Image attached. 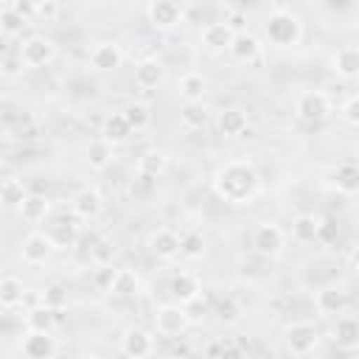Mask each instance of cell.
Listing matches in <instances>:
<instances>
[{
	"instance_id": "cell-1",
	"label": "cell",
	"mask_w": 359,
	"mask_h": 359,
	"mask_svg": "<svg viewBox=\"0 0 359 359\" xmlns=\"http://www.w3.org/2000/svg\"><path fill=\"white\" fill-rule=\"evenodd\" d=\"M258 188H261L258 171L247 160H227L213 174V191H216V196L224 199V202H230V205H247V202H252L255 194H258Z\"/></svg>"
},
{
	"instance_id": "cell-2",
	"label": "cell",
	"mask_w": 359,
	"mask_h": 359,
	"mask_svg": "<svg viewBox=\"0 0 359 359\" xmlns=\"http://www.w3.org/2000/svg\"><path fill=\"white\" fill-rule=\"evenodd\" d=\"M264 36L275 48H294L303 39V20L289 8H275L264 22Z\"/></svg>"
},
{
	"instance_id": "cell-3",
	"label": "cell",
	"mask_w": 359,
	"mask_h": 359,
	"mask_svg": "<svg viewBox=\"0 0 359 359\" xmlns=\"http://www.w3.org/2000/svg\"><path fill=\"white\" fill-rule=\"evenodd\" d=\"M280 339H283V348L292 356H309V353L317 351L323 334H320V325L314 320H292V323L283 325Z\"/></svg>"
},
{
	"instance_id": "cell-4",
	"label": "cell",
	"mask_w": 359,
	"mask_h": 359,
	"mask_svg": "<svg viewBox=\"0 0 359 359\" xmlns=\"http://www.w3.org/2000/svg\"><path fill=\"white\" fill-rule=\"evenodd\" d=\"M151 320H154V334H160V337H165V339L182 337V334L188 331V325H191L185 306H182V303H174V300L157 306L154 314H151Z\"/></svg>"
},
{
	"instance_id": "cell-5",
	"label": "cell",
	"mask_w": 359,
	"mask_h": 359,
	"mask_svg": "<svg viewBox=\"0 0 359 359\" xmlns=\"http://www.w3.org/2000/svg\"><path fill=\"white\" fill-rule=\"evenodd\" d=\"M294 115L309 126L323 123L331 115V95L325 90H303L294 98Z\"/></svg>"
},
{
	"instance_id": "cell-6",
	"label": "cell",
	"mask_w": 359,
	"mask_h": 359,
	"mask_svg": "<svg viewBox=\"0 0 359 359\" xmlns=\"http://www.w3.org/2000/svg\"><path fill=\"white\" fill-rule=\"evenodd\" d=\"M250 247L261 258H280L286 250V233L275 222H261V224H255V230L250 236Z\"/></svg>"
},
{
	"instance_id": "cell-7",
	"label": "cell",
	"mask_w": 359,
	"mask_h": 359,
	"mask_svg": "<svg viewBox=\"0 0 359 359\" xmlns=\"http://www.w3.org/2000/svg\"><path fill=\"white\" fill-rule=\"evenodd\" d=\"M20 65L25 67H45L56 59V42L45 34H34L20 45Z\"/></svg>"
},
{
	"instance_id": "cell-8",
	"label": "cell",
	"mask_w": 359,
	"mask_h": 359,
	"mask_svg": "<svg viewBox=\"0 0 359 359\" xmlns=\"http://www.w3.org/2000/svg\"><path fill=\"white\" fill-rule=\"evenodd\" d=\"M157 351L154 342V331L143 328V325H126L121 334V353L129 359H146Z\"/></svg>"
},
{
	"instance_id": "cell-9",
	"label": "cell",
	"mask_w": 359,
	"mask_h": 359,
	"mask_svg": "<svg viewBox=\"0 0 359 359\" xmlns=\"http://www.w3.org/2000/svg\"><path fill=\"white\" fill-rule=\"evenodd\" d=\"M53 252H56V244H53L50 233L34 230V233H28V236L22 238V244H20V255H22V261H25L28 266H45V264L53 258Z\"/></svg>"
},
{
	"instance_id": "cell-10",
	"label": "cell",
	"mask_w": 359,
	"mask_h": 359,
	"mask_svg": "<svg viewBox=\"0 0 359 359\" xmlns=\"http://www.w3.org/2000/svg\"><path fill=\"white\" fill-rule=\"evenodd\" d=\"M314 309L320 317H339L351 309V294L345 286H337V283H328L323 289H317L314 294Z\"/></svg>"
},
{
	"instance_id": "cell-11",
	"label": "cell",
	"mask_w": 359,
	"mask_h": 359,
	"mask_svg": "<svg viewBox=\"0 0 359 359\" xmlns=\"http://www.w3.org/2000/svg\"><path fill=\"white\" fill-rule=\"evenodd\" d=\"M70 213L76 219H81V222H95L104 213V196H101V191L93 188V185L79 188L70 196Z\"/></svg>"
},
{
	"instance_id": "cell-12",
	"label": "cell",
	"mask_w": 359,
	"mask_h": 359,
	"mask_svg": "<svg viewBox=\"0 0 359 359\" xmlns=\"http://www.w3.org/2000/svg\"><path fill=\"white\" fill-rule=\"evenodd\" d=\"M146 17L157 31H171L185 20V11L177 0H149Z\"/></svg>"
},
{
	"instance_id": "cell-13",
	"label": "cell",
	"mask_w": 359,
	"mask_h": 359,
	"mask_svg": "<svg viewBox=\"0 0 359 359\" xmlns=\"http://www.w3.org/2000/svg\"><path fill=\"white\" fill-rule=\"evenodd\" d=\"M87 62H90V67H93L95 73H112V70H118V67L123 65V50H121L118 42L104 39V42H95V45L90 48Z\"/></svg>"
},
{
	"instance_id": "cell-14",
	"label": "cell",
	"mask_w": 359,
	"mask_h": 359,
	"mask_svg": "<svg viewBox=\"0 0 359 359\" xmlns=\"http://www.w3.org/2000/svg\"><path fill=\"white\" fill-rule=\"evenodd\" d=\"M146 247H149V252H151L157 261L171 264V261L180 258V233L171 230V227H157V230L149 236Z\"/></svg>"
},
{
	"instance_id": "cell-15",
	"label": "cell",
	"mask_w": 359,
	"mask_h": 359,
	"mask_svg": "<svg viewBox=\"0 0 359 359\" xmlns=\"http://www.w3.org/2000/svg\"><path fill=\"white\" fill-rule=\"evenodd\" d=\"M22 353L28 359H50L59 353V342L53 337V331H28L22 337Z\"/></svg>"
},
{
	"instance_id": "cell-16",
	"label": "cell",
	"mask_w": 359,
	"mask_h": 359,
	"mask_svg": "<svg viewBox=\"0 0 359 359\" xmlns=\"http://www.w3.org/2000/svg\"><path fill=\"white\" fill-rule=\"evenodd\" d=\"M236 31L230 28V22H208L202 31H199V45L210 53H219V50H227L230 42H233Z\"/></svg>"
},
{
	"instance_id": "cell-17",
	"label": "cell",
	"mask_w": 359,
	"mask_h": 359,
	"mask_svg": "<svg viewBox=\"0 0 359 359\" xmlns=\"http://www.w3.org/2000/svg\"><path fill=\"white\" fill-rule=\"evenodd\" d=\"M328 185H331L337 194H342V196H353V194L359 191V168H356V163H353V160H345V163H339L337 168H331Z\"/></svg>"
},
{
	"instance_id": "cell-18",
	"label": "cell",
	"mask_w": 359,
	"mask_h": 359,
	"mask_svg": "<svg viewBox=\"0 0 359 359\" xmlns=\"http://www.w3.org/2000/svg\"><path fill=\"white\" fill-rule=\"evenodd\" d=\"M331 339L337 342V348L342 351H356L359 348V320L353 314H339L334 328H331Z\"/></svg>"
},
{
	"instance_id": "cell-19",
	"label": "cell",
	"mask_w": 359,
	"mask_h": 359,
	"mask_svg": "<svg viewBox=\"0 0 359 359\" xmlns=\"http://www.w3.org/2000/svg\"><path fill=\"white\" fill-rule=\"evenodd\" d=\"M227 53H230L236 62H247V65H250V62L261 59V53H264V45H261V39H258L255 34L238 31V34L233 36V42H230Z\"/></svg>"
},
{
	"instance_id": "cell-20",
	"label": "cell",
	"mask_w": 359,
	"mask_h": 359,
	"mask_svg": "<svg viewBox=\"0 0 359 359\" xmlns=\"http://www.w3.org/2000/svg\"><path fill=\"white\" fill-rule=\"evenodd\" d=\"M216 126L224 137H241L247 129H250V118H247V109L241 107H224L216 118Z\"/></svg>"
},
{
	"instance_id": "cell-21",
	"label": "cell",
	"mask_w": 359,
	"mask_h": 359,
	"mask_svg": "<svg viewBox=\"0 0 359 359\" xmlns=\"http://www.w3.org/2000/svg\"><path fill=\"white\" fill-rule=\"evenodd\" d=\"M199 292H202V283H199V278H196L194 272L180 269V272L168 280V294H171L174 303H188V300H194Z\"/></svg>"
},
{
	"instance_id": "cell-22",
	"label": "cell",
	"mask_w": 359,
	"mask_h": 359,
	"mask_svg": "<svg viewBox=\"0 0 359 359\" xmlns=\"http://www.w3.org/2000/svg\"><path fill=\"white\" fill-rule=\"evenodd\" d=\"M331 67L339 79L353 81L359 76V48L356 45H342L337 48V53L331 56Z\"/></svg>"
},
{
	"instance_id": "cell-23",
	"label": "cell",
	"mask_w": 359,
	"mask_h": 359,
	"mask_svg": "<svg viewBox=\"0 0 359 359\" xmlns=\"http://www.w3.org/2000/svg\"><path fill=\"white\" fill-rule=\"evenodd\" d=\"M165 81V67L157 59H140L135 65V84L140 90H157Z\"/></svg>"
},
{
	"instance_id": "cell-24",
	"label": "cell",
	"mask_w": 359,
	"mask_h": 359,
	"mask_svg": "<svg viewBox=\"0 0 359 359\" xmlns=\"http://www.w3.org/2000/svg\"><path fill=\"white\" fill-rule=\"evenodd\" d=\"M135 171H137V174H143V177L160 180V177L168 171V154H165L163 149H146V151H140Z\"/></svg>"
},
{
	"instance_id": "cell-25",
	"label": "cell",
	"mask_w": 359,
	"mask_h": 359,
	"mask_svg": "<svg viewBox=\"0 0 359 359\" xmlns=\"http://www.w3.org/2000/svg\"><path fill=\"white\" fill-rule=\"evenodd\" d=\"M320 224H323V216L297 213L292 219V241H297V244H314L317 236H320Z\"/></svg>"
},
{
	"instance_id": "cell-26",
	"label": "cell",
	"mask_w": 359,
	"mask_h": 359,
	"mask_svg": "<svg viewBox=\"0 0 359 359\" xmlns=\"http://www.w3.org/2000/svg\"><path fill=\"white\" fill-rule=\"evenodd\" d=\"M101 137L109 143V146H123L129 137H132V129L123 118V112H109L101 123Z\"/></svg>"
},
{
	"instance_id": "cell-27",
	"label": "cell",
	"mask_w": 359,
	"mask_h": 359,
	"mask_svg": "<svg viewBox=\"0 0 359 359\" xmlns=\"http://www.w3.org/2000/svg\"><path fill=\"white\" fill-rule=\"evenodd\" d=\"M25 283L17 278V275H6V278H0V309L3 311H14V309H20L22 306V300H25Z\"/></svg>"
},
{
	"instance_id": "cell-28",
	"label": "cell",
	"mask_w": 359,
	"mask_h": 359,
	"mask_svg": "<svg viewBox=\"0 0 359 359\" xmlns=\"http://www.w3.org/2000/svg\"><path fill=\"white\" fill-rule=\"evenodd\" d=\"M177 95L182 101H202L208 95V79L202 73H196V70L182 73L180 81H177Z\"/></svg>"
},
{
	"instance_id": "cell-29",
	"label": "cell",
	"mask_w": 359,
	"mask_h": 359,
	"mask_svg": "<svg viewBox=\"0 0 359 359\" xmlns=\"http://www.w3.org/2000/svg\"><path fill=\"white\" fill-rule=\"evenodd\" d=\"M17 213L22 216V222H28V224H39V222L50 213V199H48L45 194H31V191H28V196L20 202Z\"/></svg>"
},
{
	"instance_id": "cell-30",
	"label": "cell",
	"mask_w": 359,
	"mask_h": 359,
	"mask_svg": "<svg viewBox=\"0 0 359 359\" xmlns=\"http://www.w3.org/2000/svg\"><path fill=\"white\" fill-rule=\"evenodd\" d=\"M115 151V146H109L104 137H95V140H90L87 143V149H84V163L93 168V171H104L109 163H112V154Z\"/></svg>"
},
{
	"instance_id": "cell-31",
	"label": "cell",
	"mask_w": 359,
	"mask_h": 359,
	"mask_svg": "<svg viewBox=\"0 0 359 359\" xmlns=\"http://www.w3.org/2000/svg\"><path fill=\"white\" fill-rule=\"evenodd\" d=\"M22 320H25V328L28 331H53L56 328V311L50 306H45V303L28 306V311H25Z\"/></svg>"
},
{
	"instance_id": "cell-32",
	"label": "cell",
	"mask_w": 359,
	"mask_h": 359,
	"mask_svg": "<svg viewBox=\"0 0 359 359\" xmlns=\"http://www.w3.org/2000/svg\"><path fill=\"white\" fill-rule=\"evenodd\" d=\"M121 112H123V118H126V123H129L132 135H135V132H146V129L151 126V121H154L151 107H149L146 101H129Z\"/></svg>"
},
{
	"instance_id": "cell-33",
	"label": "cell",
	"mask_w": 359,
	"mask_h": 359,
	"mask_svg": "<svg viewBox=\"0 0 359 359\" xmlns=\"http://www.w3.org/2000/svg\"><path fill=\"white\" fill-rule=\"evenodd\" d=\"M140 292V278L135 269L129 266H121L115 269V278H112V286H109V294L115 297H135Z\"/></svg>"
},
{
	"instance_id": "cell-34",
	"label": "cell",
	"mask_w": 359,
	"mask_h": 359,
	"mask_svg": "<svg viewBox=\"0 0 359 359\" xmlns=\"http://www.w3.org/2000/svg\"><path fill=\"white\" fill-rule=\"evenodd\" d=\"M25 196H28V188H25L22 180H17V177H6V180H0V205H3V208L17 210L20 202H22Z\"/></svg>"
},
{
	"instance_id": "cell-35",
	"label": "cell",
	"mask_w": 359,
	"mask_h": 359,
	"mask_svg": "<svg viewBox=\"0 0 359 359\" xmlns=\"http://www.w3.org/2000/svg\"><path fill=\"white\" fill-rule=\"evenodd\" d=\"M210 112L202 101H182V109H180V123L185 129H202L208 123Z\"/></svg>"
},
{
	"instance_id": "cell-36",
	"label": "cell",
	"mask_w": 359,
	"mask_h": 359,
	"mask_svg": "<svg viewBox=\"0 0 359 359\" xmlns=\"http://www.w3.org/2000/svg\"><path fill=\"white\" fill-rule=\"evenodd\" d=\"M180 255L182 258H202L205 255V236L199 230L180 233Z\"/></svg>"
},
{
	"instance_id": "cell-37",
	"label": "cell",
	"mask_w": 359,
	"mask_h": 359,
	"mask_svg": "<svg viewBox=\"0 0 359 359\" xmlns=\"http://www.w3.org/2000/svg\"><path fill=\"white\" fill-rule=\"evenodd\" d=\"M28 25V20L22 17V14H17L11 6H6L3 11H0V34L3 36H8V39H14V36H20L22 34V28Z\"/></svg>"
},
{
	"instance_id": "cell-38",
	"label": "cell",
	"mask_w": 359,
	"mask_h": 359,
	"mask_svg": "<svg viewBox=\"0 0 359 359\" xmlns=\"http://www.w3.org/2000/svg\"><path fill=\"white\" fill-rule=\"evenodd\" d=\"M210 314H216L219 323H224V325H236L241 320V306L233 297H222L216 303V309H210Z\"/></svg>"
},
{
	"instance_id": "cell-39",
	"label": "cell",
	"mask_w": 359,
	"mask_h": 359,
	"mask_svg": "<svg viewBox=\"0 0 359 359\" xmlns=\"http://www.w3.org/2000/svg\"><path fill=\"white\" fill-rule=\"evenodd\" d=\"M39 300H42L45 306H50L53 311H62V309L67 306V289H65L62 283H48V286L42 289Z\"/></svg>"
},
{
	"instance_id": "cell-40",
	"label": "cell",
	"mask_w": 359,
	"mask_h": 359,
	"mask_svg": "<svg viewBox=\"0 0 359 359\" xmlns=\"http://www.w3.org/2000/svg\"><path fill=\"white\" fill-rule=\"evenodd\" d=\"M90 255H93V261H95V264H112L115 241H112V238H107V236L95 238V241H93V247H90Z\"/></svg>"
},
{
	"instance_id": "cell-41",
	"label": "cell",
	"mask_w": 359,
	"mask_h": 359,
	"mask_svg": "<svg viewBox=\"0 0 359 359\" xmlns=\"http://www.w3.org/2000/svg\"><path fill=\"white\" fill-rule=\"evenodd\" d=\"M182 306H185V311H188V320H191V323H202V320L210 314V309H213V306H210V303L202 297V292H199L194 300L182 303Z\"/></svg>"
},
{
	"instance_id": "cell-42",
	"label": "cell",
	"mask_w": 359,
	"mask_h": 359,
	"mask_svg": "<svg viewBox=\"0 0 359 359\" xmlns=\"http://www.w3.org/2000/svg\"><path fill=\"white\" fill-rule=\"evenodd\" d=\"M112 278H115V266H112V264H95V269H93V286H95V289L109 292Z\"/></svg>"
},
{
	"instance_id": "cell-43",
	"label": "cell",
	"mask_w": 359,
	"mask_h": 359,
	"mask_svg": "<svg viewBox=\"0 0 359 359\" xmlns=\"http://www.w3.org/2000/svg\"><path fill=\"white\" fill-rule=\"evenodd\" d=\"M339 118L348 123V126H359V98L356 95H348L345 101H342V107H339Z\"/></svg>"
},
{
	"instance_id": "cell-44",
	"label": "cell",
	"mask_w": 359,
	"mask_h": 359,
	"mask_svg": "<svg viewBox=\"0 0 359 359\" xmlns=\"http://www.w3.org/2000/svg\"><path fill=\"white\" fill-rule=\"evenodd\" d=\"M50 238H53L56 250H62V247H70V244L79 238V227L70 222V224H67V230H65V227H59V230H53V233H50Z\"/></svg>"
},
{
	"instance_id": "cell-45",
	"label": "cell",
	"mask_w": 359,
	"mask_h": 359,
	"mask_svg": "<svg viewBox=\"0 0 359 359\" xmlns=\"http://www.w3.org/2000/svg\"><path fill=\"white\" fill-rule=\"evenodd\" d=\"M59 14V0H36V17L53 20Z\"/></svg>"
},
{
	"instance_id": "cell-46",
	"label": "cell",
	"mask_w": 359,
	"mask_h": 359,
	"mask_svg": "<svg viewBox=\"0 0 359 359\" xmlns=\"http://www.w3.org/2000/svg\"><path fill=\"white\" fill-rule=\"evenodd\" d=\"M11 8H14L17 14H22L25 20L36 17V0H14V3H11Z\"/></svg>"
},
{
	"instance_id": "cell-47",
	"label": "cell",
	"mask_w": 359,
	"mask_h": 359,
	"mask_svg": "<svg viewBox=\"0 0 359 359\" xmlns=\"http://www.w3.org/2000/svg\"><path fill=\"white\" fill-rule=\"evenodd\" d=\"M6 56H8V36L0 34V62H3Z\"/></svg>"
},
{
	"instance_id": "cell-48",
	"label": "cell",
	"mask_w": 359,
	"mask_h": 359,
	"mask_svg": "<svg viewBox=\"0 0 359 359\" xmlns=\"http://www.w3.org/2000/svg\"><path fill=\"white\" fill-rule=\"evenodd\" d=\"M3 101H6V98H3V93H0V109H3Z\"/></svg>"
},
{
	"instance_id": "cell-49",
	"label": "cell",
	"mask_w": 359,
	"mask_h": 359,
	"mask_svg": "<svg viewBox=\"0 0 359 359\" xmlns=\"http://www.w3.org/2000/svg\"><path fill=\"white\" fill-rule=\"evenodd\" d=\"M3 8H6V0H0V11H3Z\"/></svg>"
},
{
	"instance_id": "cell-50",
	"label": "cell",
	"mask_w": 359,
	"mask_h": 359,
	"mask_svg": "<svg viewBox=\"0 0 359 359\" xmlns=\"http://www.w3.org/2000/svg\"><path fill=\"white\" fill-rule=\"evenodd\" d=\"M325 3H337V0H325Z\"/></svg>"
}]
</instances>
